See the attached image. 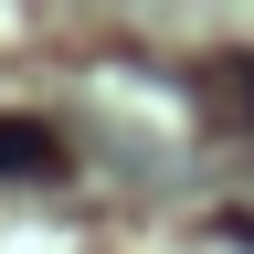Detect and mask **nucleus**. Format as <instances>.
<instances>
[{
	"mask_svg": "<svg viewBox=\"0 0 254 254\" xmlns=\"http://www.w3.org/2000/svg\"><path fill=\"white\" fill-rule=\"evenodd\" d=\"M0 180H64V138L43 117H0Z\"/></svg>",
	"mask_w": 254,
	"mask_h": 254,
	"instance_id": "1",
	"label": "nucleus"
}]
</instances>
